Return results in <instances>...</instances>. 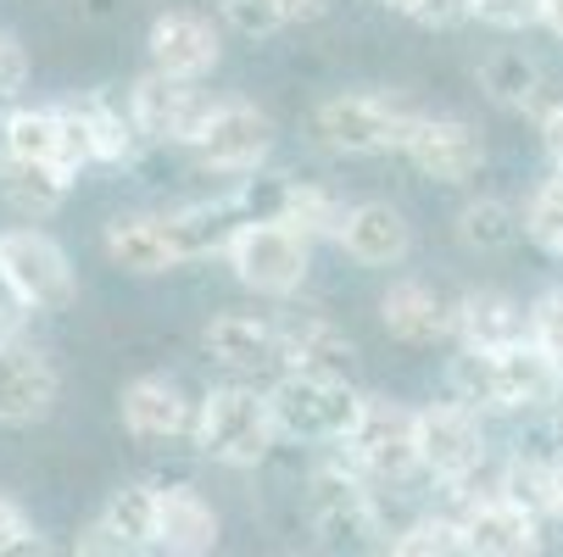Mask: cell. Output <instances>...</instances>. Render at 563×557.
Listing matches in <instances>:
<instances>
[{
  "instance_id": "obj_19",
  "label": "cell",
  "mask_w": 563,
  "mask_h": 557,
  "mask_svg": "<svg viewBox=\"0 0 563 557\" xmlns=\"http://www.w3.org/2000/svg\"><path fill=\"white\" fill-rule=\"evenodd\" d=\"M246 201L240 196H218V201H190V207H174L163 212V229L174 241V257L179 263H201V257H229L234 234L246 229Z\"/></svg>"
},
{
  "instance_id": "obj_31",
  "label": "cell",
  "mask_w": 563,
  "mask_h": 557,
  "mask_svg": "<svg viewBox=\"0 0 563 557\" xmlns=\"http://www.w3.org/2000/svg\"><path fill=\"white\" fill-rule=\"evenodd\" d=\"M446 402L468 408V413H503L497 408V357L492 352H457L446 363Z\"/></svg>"
},
{
  "instance_id": "obj_3",
  "label": "cell",
  "mask_w": 563,
  "mask_h": 557,
  "mask_svg": "<svg viewBox=\"0 0 563 557\" xmlns=\"http://www.w3.org/2000/svg\"><path fill=\"white\" fill-rule=\"evenodd\" d=\"M341 446L363 480H379V486H401L413 474H424L419 468V413L390 402V396H363V413Z\"/></svg>"
},
{
  "instance_id": "obj_30",
  "label": "cell",
  "mask_w": 563,
  "mask_h": 557,
  "mask_svg": "<svg viewBox=\"0 0 563 557\" xmlns=\"http://www.w3.org/2000/svg\"><path fill=\"white\" fill-rule=\"evenodd\" d=\"M541 62L525 56V51H492L486 62H479V90H486L497 107H536L541 101Z\"/></svg>"
},
{
  "instance_id": "obj_25",
  "label": "cell",
  "mask_w": 563,
  "mask_h": 557,
  "mask_svg": "<svg viewBox=\"0 0 563 557\" xmlns=\"http://www.w3.org/2000/svg\"><path fill=\"white\" fill-rule=\"evenodd\" d=\"M107 257L123 274H140V279H156V274L179 268L163 218H145V212H129V218H112L107 223Z\"/></svg>"
},
{
  "instance_id": "obj_36",
  "label": "cell",
  "mask_w": 563,
  "mask_h": 557,
  "mask_svg": "<svg viewBox=\"0 0 563 557\" xmlns=\"http://www.w3.org/2000/svg\"><path fill=\"white\" fill-rule=\"evenodd\" d=\"M530 341H536L552 363H563V285L547 290V296L530 307Z\"/></svg>"
},
{
  "instance_id": "obj_21",
  "label": "cell",
  "mask_w": 563,
  "mask_h": 557,
  "mask_svg": "<svg viewBox=\"0 0 563 557\" xmlns=\"http://www.w3.org/2000/svg\"><path fill=\"white\" fill-rule=\"evenodd\" d=\"M457 524H463V552L468 557H541V519L525 513L508 497L468 508Z\"/></svg>"
},
{
  "instance_id": "obj_10",
  "label": "cell",
  "mask_w": 563,
  "mask_h": 557,
  "mask_svg": "<svg viewBox=\"0 0 563 557\" xmlns=\"http://www.w3.org/2000/svg\"><path fill=\"white\" fill-rule=\"evenodd\" d=\"M486 457H492V446H486V419L479 413H468L457 402L419 408V468L430 480L452 486L463 474H474Z\"/></svg>"
},
{
  "instance_id": "obj_5",
  "label": "cell",
  "mask_w": 563,
  "mask_h": 557,
  "mask_svg": "<svg viewBox=\"0 0 563 557\" xmlns=\"http://www.w3.org/2000/svg\"><path fill=\"white\" fill-rule=\"evenodd\" d=\"M0 279L23 312H67L78 301V274L45 229H0Z\"/></svg>"
},
{
  "instance_id": "obj_38",
  "label": "cell",
  "mask_w": 563,
  "mask_h": 557,
  "mask_svg": "<svg viewBox=\"0 0 563 557\" xmlns=\"http://www.w3.org/2000/svg\"><path fill=\"white\" fill-rule=\"evenodd\" d=\"M29 85V51L18 45V34L0 29V101H12Z\"/></svg>"
},
{
  "instance_id": "obj_22",
  "label": "cell",
  "mask_w": 563,
  "mask_h": 557,
  "mask_svg": "<svg viewBox=\"0 0 563 557\" xmlns=\"http://www.w3.org/2000/svg\"><path fill=\"white\" fill-rule=\"evenodd\" d=\"M563 396V363H552L536 341L497 352V408L503 413H541Z\"/></svg>"
},
{
  "instance_id": "obj_20",
  "label": "cell",
  "mask_w": 563,
  "mask_h": 557,
  "mask_svg": "<svg viewBox=\"0 0 563 557\" xmlns=\"http://www.w3.org/2000/svg\"><path fill=\"white\" fill-rule=\"evenodd\" d=\"M452 307L457 301H446L424 279H390V290L379 296V324L401 346H430V341L452 335Z\"/></svg>"
},
{
  "instance_id": "obj_11",
  "label": "cell",
  "mask_w": 563,
  "mask_h": 557,
  "mask_svg": "<svg viewBox=\"0 0 563 557\" xmlns=\"http://www.w3.org/2000/svg\"><path fill=\"white\" fill-rule=\"evenodd\" d=\"M268 151H274V118L252 101H218V112L196 140V156L212 174H257Z\"/></svg>"
},
{
  "instance_id": "obj_42",
  "label": "cell",
  "mask_w": 563,
  "mask_h": 557,
  "mask_svg": "<svg viewBox=\"0 0 563 557\" xmlns=\"http://www.w3.org/2000/svg\"><path fill=\"white\" fill-rule=\"evenodd\" d=\"M34 524H29V513L7 497V491H0V546H7V541H18V535H29Z\"/></svg>"
},
{
  "instance_id": "obj_16",
  "label": "cell",
  "mask_w": 563,
  "mask_h": 557,
  "mask_svg": "<svg viewBox=\"0 0 563 557\" xmlns=\"http://www.w3.org/2000/svg\"><path fill=\"white\" fill-rule=\"evenodd\" d=\"M335 246L357 268H401L408 252H413V223L401 218V207H390V201H352Z\"/></svg>"
},
{
  "instance_id": "obj_44",
  "label": "cell",
  "mask_w": 563,
  "mask_h": 557,
  "mask_svg": "<svg viewBox=\"0 0 563 557\" xmlns=\"http://www.w3.org/2000/svg\"><path fill=\"white\" fill-rule=\"evenodd\" d=\"M279 12H285V23H312L330 12V0H279Z\"/></svg>"
},
{
  "instance_id": "obj_1",
  "label": "cell",
  "mask_w": 563,
  "mask_h": 557,
  "mask_svg": "<svg viewBox=\"0 0 563 557\" xmlns=\"http://www.w3.org/2000/svg\"><path fill=\"white\" fill-rule=\"evenodd\" d=\"M279 441L268 390L257 385H212L196 408V446L223 468H257Z\"/></svg>"
},
{
  "instance_id": "obj_6",
  "label": "cell",
  "mask_w": 563,
  "mask_h": 557,
  "mask_svg": "<svg viewBox=\"0 0 563 557\" xmlns=\"http://www.w3.org/2000/svg\"><path fill=\"white\" fill-rule=\"evenodd\" d=\"M229 268L257 296H296L312 268V241L290 223H246L229 246Z\"/></svg>"
},
{
  "instance_id": "obj_41",
  "label": "cell",
  "mask_w": 563,
  "mask_h": 557,
  "mask_svg": "<svg viewBox=\"0 0 563 557\" xmlns=\"http://www.w3.org/2000/svg\"><path fill=\"white\" fill-rule=\"evenodd\" d=\"M541 145H547L552 174H563V101H552V107L541 112Z\"/></svg>"
},
{
  "instance_id": "obj_12",
  "label": "cell",
  "mask_w": 563,
  "mask_h": 557,
  "mask_svg": "<svg viewBox=\"0 0 563 557\" xmlns=\"http://www.w3.org/2000/svg\"><path fill=\"white\" fill-rule=\"evenodd\" d=\"M145 51H151V73L179 78V85H196L201 73L218 67L223 40H218L212 18L174 7V12H156V23H151V34H145Z\"/></svg>"
},
{
  "instance_id": "obj_33",
  "label": "cell",
  "mask_w": 563,
  "mask_h": 557,
  "mask_svg": "<svg viewBox=\"0 0 563 557\" xmlns=\"http://www.w3.org/2000/svg\"><path fill=\"white\" fill-rule=\"evenodd\" d=\"M385 546H390V557H468L463 552V524L452 513H419L413 524H401Z\"/></svg>"
},
{
  "instance_id": "obj_32",
  "label": "cell",
  "mask_w": 563,
  "mask_h": 557,
  "mask_svg": "<svg viewBox=\"0 0 563 557\" xmlns=\"http://www.w3.org/2000/svg\"><path fill=\"white\" fill-rule=\"evenodd\" d=\"M346 212H352V207H346L341 196H330L324 185L290 179V190H285V218H279V223H290L296 234H307V241H318V234H341Z\"/></svg>"
},
{
  "instance_id": "obj_2",
  "label": "cell",
  "mask_w": 563,
  "mask_h": 557,
  "mask_svg": "<svg viewBox=\"0 0 563 557\" xmlns=\"http://www.w3.org/2000/svg\"><path fill=\"white\" fill-rule=\"evenodd\" d=\"M424 112L401 107L390 96L357 90V96H330L312 107V145H324L335 156H374V151H408L413 129Z\"/></svg>"
},
{
  "instance_id": "obj_27",
  "label": "cell",
  "mask_w": 563,
  "mask_h": 557,
  "mask_svg": "<svg viewBox=\"0 0 563 557\" xmlns=\"http://www.w3.org/2000/svg\"><path fill=\"white\" fill-rule=\"evenodd\" d=\"M73 190L67 168L51 163H18V156H0V201H7L18 218H51Z\"/></svg>"
},
{
  "instance_id": "obj_18",
  "label": "cell",
  "mask_w": 563,
  "mask_h": 557,
  "mask_svg": "<svg viewBox=\"0 0 563 557\" xmlns=\"http://www.w3.org/2000/svg\"><path fill=\"white\" fill-rule=\"evenodd\" d=\"M118 408H123V430L134 441H179V435H196V408L201 402H190V396L163 374H140V379L123 385Z\"/></svg>"
},
{
  "instance_id": "obj_14",
  "label": "cell",
  "mask_w": 563,
  "mask_h": 557,
  "mask_svg": "<svg viewBox=\"0 0 563 557\" xmlns=\"http://www.w3.org/2000/svg\"><path fill=\"white\" fill-rule=\"evenodd\" d=\"M401 156L435 185H463L486 168V140H479V129L463 123V118H419V129H413Z\"/></svg>"
},
{
  "instance_id": "obj_15",
  "label": "cell",
  "mask_w": 563,
  "mask_h": 557,
  "mask_svg": "<svg viewBox=\"0 0 563 557\" xmlns=\"http://www.w3.org/2000/svg\"><path fill=\"white\" fill-rule=\"evenodd\" d=\"M201 346L229 374H274L285 368V330L257 312H218L201 330Z\"/></svg>"
},
{
  "instance_id": "obj_4",
  "label": "cell",
  "mask_w": 563,
  "mask_h": 557,
  "mask_svg": "<svg viewBox=\"0 0 563 557\" xmlns=\"http://www.w3.org/2000/svg\"><path fill=\"white\" fill-rule=\"evenodd\" d=\"M268 402H274L279 435L341 446L363 413V390L352 379H324V374H279L268 385Z\"/></svg>"
},
{
  "instance_id": "obj_17",
  "label": "cell",
  "mask_w": 563,
  "mask_h": 557,
  "mask_svg": "<svg viewBox=\"0 0 563 557\" xmlns=\"http://www.w3.org/2000/svg\"><path fill=\"white\" fill-rule=\"evenodd\" d=\"M452 335L463 352H514L530 341V312L508 290H463L452 307Z\"/></svg>"
},
{
  "instance_id": "obj_29",
  "label": "cell",
  "mask_w": 563,
  "mask_h": 557,
  "mask_svg": "<svg viewBox=\"0 0 563 557\" xmlns=\"http://www.w3.org/2000/svg\"><path fill=\"white\" fill-rule=\"evenodd\" d=\"M101 524H107L123 546L151 552L156 535H163V486H145V480L118 486V491L107 497V508H101Z\"/></svg>"
},
{
  "instance_id": "obj_45",
  "label": "cell",
  "mask_w": 563,
  "mask_h": 557,
  "mask_svg": "<svg viewBox=\"0 0 563 557\" xmlns=\"http://www.w3.org/2000/svg\"><path fill=\"white\" fill-rule=\"evenodd\" d=\"M541 23L563 40V0H541Z\"/></svg>"
},
{
  "instance_id": "obj_46",
  "label": "cell",
  "mask_w": 563,
  "mask_h": 557,
  "mask_svg": "<svg viewBox=\"0 0 563 557\" xmlns=\"http://www.w3.org/2000/svg\"><path fill=\"white\" fill-rule=\"evenodd\" d=\"M385 7H390V12H401V18H413V7H419V0H385Z\"/></svg>"
},
{
  "instance_id": "obj_40",
  "label": "cell",
  "mask_w": 563,
  "mask_h": 557,
  "mask_svg": "<svg viewBox=\"0 0 563 557\" xmlns=\"http://www.w3.org/2000/svg\"><path fill=\"white\" fill-rule=\"evenodd\" d=\"M73 557H140L134 546H123L101 519L96 524H85V530H78V541H73Z\"/></svg>"
},
{
  "instance_id": "obj_47",
  "label": "cell",
  "mask_w": 563,
  "mask_h": 557,
  "mask_svg": "<svg viewBox=\"0 0 563 557\" xmlns=\"http://www.w3.org/2000/svg\"><path fill=\"white\" fill-rule=\"evenodd\" d=\"M363 557H390V546H374V552H363Z\"/></svg>"
},
{
  "instance_id": "obj_26",
  "label": "cell",
  "mask_w": 563,
  "mask_h": 557,
  "mask_svg": "<svg viewBox=\"0 0 563 557\" xmlns=\"http://www.w3.org/2000/svg\"><path fill=\"white\" fill-rule=\"evenodd\" d=\"M0 156L67 168V123H62V107H12L7 118H0Z\"/></svg>"
},
{
  "instance_id": "obj_23",
  "label": "cell",
  "mask_w": 563,
  "mask_h": 557,
  "mask_svg": "<svg viewBox=\"0 0 563 557\" xmlns=\"http://www.w3.org/2000/svg\"><path fill=\"white\" fill-rule=\"evenodd\" d=\"M285 330V374H324V379H352L357 346L335 318H290Z\"/></svg>"
},
{
  "instance_id": "obj_35",
  "label": "cell",
  "mask_w": 563,
  "mask_h": 557,
  "mask_svg": "<svg viewBox=\"0 0 563 557\" xmlns=\"http://www.w3.org/2000/svg\"><path fill=\"white\" fill-rule=\"evenodd\" d=\"M223 23L246 40H268L274 29H285L279 0H223Z\"/></svg>"
},
{
  "instance_id": "obj_7",
  "label": "cell",
  "mask_w": 563,
  "mask_h": 557,
  "mask_svg": "<svg viewBox=\"0 0 563 557\" xmlns=\"http://www.w3.org/2000/svg\"><path fill=\"white\" fill-rule=\"evenodd\" d=\"M307 519L324 541H357V546H385L379 541V502L368 480L352 463H324L307 480Z\"/></svg>"
},
{
  "instance_id": "obj_43",
  "label": "cell",
  "mask_w": 563,
  "mask_h": 557,
  "mask_svg": "<svg viewBox=\"0 0 563 557\" xmlns=\"http://www.w3.org/2000/svg\"><path fill=\"white\" fill-rule=\"evenodd\" d=\"M0 557H62L40 530H29V535H18V541H7V546H0Z\"/></svg>"
},
{
  "instance_id": "obj_34",
  "label": "cell",
  "mask_w": 563,
  "mask_h": 557,
  "mask_svg": "<svg viewBox=\"0 0 563 557\" xmlns=\"http://www.w3.org/2000/svg\"><path fill=\"white\" fill-rule=\"evenodd\" d=\"M525 234H530L541 252L563 257V174L541 179L536 196L525 201Z\"/></svg>"
},
{
  "instance_id": "obj_8",
  "label": "cell",
  "mask_w": 563,
  "mask_h": 557,
  "mask_svg": "<svg viewBox=\"0 0 563 557\" xmlns=\"http://www.w3.org/2000/svg\"><path fill=\"white\" fill-rule=\"evenodd\" d=\"M62 123H67V168H96V163H129V156L140 151V123L123 101L90 90L78 101H62Z\"/></svg>"
},
{
  "instance_id": "obj_37",
  "label": "cell",
  "mask_w": 563,
  "mask_h": 557,
  "mask_svg": "<svg viewBox=\"0 0 563 557\" xmlns=\"http://www.w3.org/2000/svg\"><path fill=\"white\" fill-rule=\"evenodd\" d=\"M474 18L486 23V29H503V34H514V29H530V23H541V0H474Z\"/></svg>"
},
{
  "instance_id": "obj_9",
  "label": "cell",
  "mask_w": 563,
  "mask_h": 557,
  "mask_svg": "<svg viewBox=\"0 0 563 557\" xmlns=\"http://www.w3.org/2000/svg\"><path fill=\"white\" fill-rule=\"evenodd\" d=\"M129 112H134V123H140L145 140H156V145H190L196 151L207 118L218 112V101L201 96L196 85H179V78L140 73L134 85H129Z\"/></svg>"
},
{
  "instance_id": "obj_24",
  "label": "cell",
  "mask_w": 563,
  "mask_h": 557,
  "mask_svg": "<svg viewBox=\"0 0 563 557\" xmlns=\"http://www.w3.org/2000/svg\"><path fill=\"white\" fill-rule=\"evenodd\" d=\"M168 557H212L218 546V508L196 486H163V535H156Z\"/></svg>"
},
{
  "instance_id": "obj_28",
  "label": "cell",
  "mask_w": 563,
  "mask_h": 557,
  "mask_svg": "<svg viewBox=\"0 0 563 557\" xmlns=\"http://www.w3.org/2000/svg\"><path fill=\"white\" fill-rule=\"evenodd\" d=\"M452 234H457V246L474 252V257H497L508 252L519 234H525V212L503 196H479V201H463L457 218H452Z\"/></svg>"
},
{
  "instance_id": "obj_13",
  "label": "cell",
  "mask_w": 563,
  "mask_h": 557,
  "mask_svg": "<svg viewBox=\"0 0 563 557\" xmlns=\"http://www.w3.org/2000/svg\"><path fill=\"white\" fill-rule=\"evenodd\" d=\"M62 396L56 363L29 341H0V424H40Z\"/></svg>"
},
{
  "instance_id": "obj_39",
  "label": "cell",
  "mask_w": 563,
  "mask_h": 557,
  "mask_svg": "<svg viewBox=\"0 0 563 557\" xmlns=\"http://www.w3.org/2000/svg\"><path fill=\"white\" fill-rule=\"evenodd\" d=\"M468 18H474V0H419V7H413L419 29H457Z\"/></svg>"
}]
</instances>
